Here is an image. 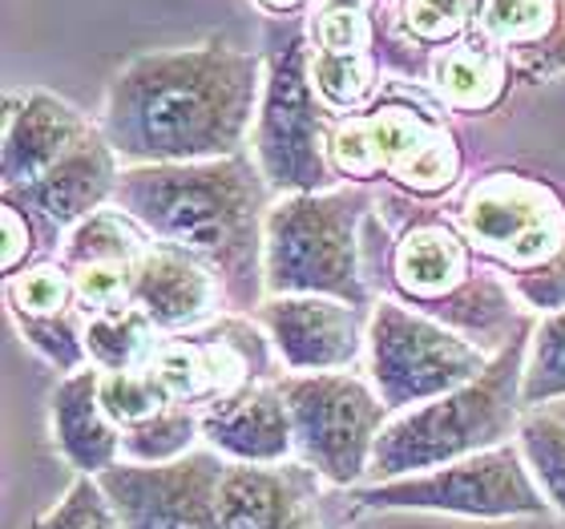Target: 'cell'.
<instances>
[{
    "instance_id": "obj_25",
    "label": "cell",
    "mask_w": 565,
    "mask_h": 529,
    "mask_svg": "<svg viewBox=\"0 0 565 529\" xmlns=\"http://www.w3.org/2000/svg\"><path fill=\"white\" fill-rule=\"evenodd\" d=\"M311 85L331 114H360L384 89L376 53H323L311 49Z\"/></svg>"
},
{
    "instance_id": "obj_1",
    "label": "cell",
    "mask_w": 565,
    "mask_h": 529,
    "mask_svg": "<svg viewBox=\"0 0 565 529\" xmlns=\"http://www.w3.org/2000/svg\"><path fill=\"white\" fill-rule=\"evenodd\" d=\"M267 57L223 36L146 49L106 85L97 130L121 166L214 162L247 154Z\"/></svg>"
},
{
    "instance_id": "obj_8",
    "label": "cell",
    "mask_w": 565,
    "mask_h": 529,
    "mask_svg": "<svg viewBox=\"0 0 565 529\" xmlns=\"http://www.w3.org/2000/svg\"><path fill=\"white\" fill-rule=\"evenodd\" d=\"M331 109L319 102L311 85V41L307 24H295L267 49V77L250 158L267 178L271 194H319L335 187V170L328 158Z\"/></svg>"
},
{
    "instance_id": "obj_23",
    "label": "cell",
    "mask_w": 565,
    "mask_h": 529,
    "mask_svg": "<svg viewBox=\"0 0 565 529\" xmlns=\"http://www.w3.org/2000/svg\"><path fill=\"white\" fill-rule=\"evenodd\" d=\"M158 343H162V331L153 328L141 307L85 316V352H89V368H97V372L146 368L150 356L158 352Z\"/></svg>"
},
{
    "instance_id": "obj_21",
    "label": "cell",
    "mask_w": 565,
    "mask_h": 529,
    "mask_svg": "<svg viewBox=\"0 0 565 529\" xmlns=\"http://www.w3.org/2000/svg\"><path fill=\"white\" fill-rule=\"evenodd\" d=\"M49 433L61 457L85 477H102L106 469L121 465V429L102 404L97 368H82L57 380L49 396Z\"/></svg>"
},
{
    "instance_id": "obj_30",
    "label": "cell",
    "mask_w": 565,
    "mask_h": 529,
    "mask_svg": "<svg viewBox=\"0 0 565 529\" xmlns=\"http://www.w3.org/2000/svg\"><path fill=\"white\" fill-rule=\"evenodd\" d=\"M477 9H481V0H401L396 17H401V29L408 41L428 45L436 53V49L472 33Z\"/></svg>"
},
{
    "instance_id": "obj_13",
    "label": "cell",
    "mask_w": 565,
    "mask_h": 529,
    "mask_svg": "<svg viewBox=\"0 0 565 529\" xmlns=\"http://www.w3.org/2000/svg\"><path fill=\"white\" fill-rule=\"evenodd\" d=\"M218 453H190L170 465H114L97 482L118 509L121 529H226Z\"/></svg>"
},
{
    "instance_id": "obj_10",
    "label": "cell",
    "mask_w": 565,
    "mask_h": 529,
    "mask_svg": "<svg viewBox=\"0 0 565 529\" xmlns=\"http://www.w3.org/2000/svg\"><path fill=\"white\" fill-rule=\"evenodd\" d=\"M360 509H404V514H448L472 521H518L554 514L533 482L518 441L484 448L477 457L452 461L440 469L392 477V482L355 485Z\"/></svg>"
},
{
    "instance_id": "obj_16",
    "label": "cell",
    "mask_w": 565,
    "mask_h": 529,
    "mask_svg": "<svg viewBox=\"0 0 565 529\" xmlns=\"http://www.w3.org/2000/svg\"><path fill=\"white\" fill-rule=\"evenodd\" d=\"M134 307H141L162 336H182L226 316V292L199 255L153 239L134 267Z\"/></svg>"
},
{
    "instance_id": "obj_22",
    "label": "cell",
    "mask_w": 565,
    "mask_h": 529,
    "mask_svg": "<svg viewBox=\"0 0 565 529\" xmlns=\"http://www.w3.org/2000/svg\"><path fill=\"white\" fill-rule=\"evenodd\" d=\"M513 65L484 36L465 33L452 45L436 49L428 61V85L448 114H493L513 89Z\"/></svg>"
},
{
    "instance_id": "obj_19",
    "label": "cell",
    "mask_w": 565,
    "mask_h": 529,
    "mask_svg": "<svg viewBox=\"0 0 565 529\" xmlns=\"http://www.w3.org/2000/svg\"><path fill=\"white\" fill-rule=\"evenodd\" d=\"M202 441L231 465H282L295 461L291 409L279 380L250 384L235 396L211 400L202 409Z\"/></svg>"
},
{
    "instance_id": "obj_3",
    "label": "cell",
    "mask_w": 565,
    "mask_h": 529,
    "mask_svg": "<svg viewBox=\"0 0 565 529\" xmlns=\"http://www.w3.org/2000/svg\"><path fill=\"white\" fill-rule=\"evenodd\" d=\"M380 207L392 211V235L384 271L388 287L420 316L440 319L445 328L469 336L484 352L505 348L509 336L530 316L513 295L505 275L472 251L457 219L416 199L380 194Z\"/></svg>"
},
{
    "instance_id": "obj_28",
    "label": "cell",
    "mask_w": 565,
    "mask_h": 529,
    "mask_svg": "<svg viewBox=\"0 0 565 529\" xmlns=\"http://www.w3.org/2000/svg\"><path fill=\"white\" fill-rule=\"evenodd\" d=\"M4 307L9 319H49L82 304L73 292V275L61 267V260H45L4 279Z\"/></svg>"
},
{
    "instance_id": "obj_34",
    "label": "cell",
    "mask_w": 565,
    "mask_h": 529,
    "mask_svg": "<svg viewBox=\"0 0 565 529\" xmlns=\"http://www.w3.org/2000/svg\"><path fill=\"white\" fill-rule=\"evenodd\" d=\"M134 267L138 263H85L73 271L65 267L73 275V292H77L85 316L134 307Z\"/></svg>"
},
{
    "instance_id": "obj_15",
    "label": "cell",
    "mask_w": 565,
    "mask_h": 529,
    "mask_svg": "<svg viewBox=\"0 0 565 529\" xmlns=\"http://www.w3.org/2000/svg\"><path fill=\"white\" fill-rule=\"evenodd\" d=\"M121 170H126L121 158L114 154L106 134L94 126L45 178H36L33 187L24 190H9L4 199L21 202L24 211L36 214L45 223L49 235L57 239V243H65V235H70L73 226L85 223L102 207H114Z\"/></svg>"
},
{
    "instance_id": "obj_14",
    "label": "cell",
    "mask_w": 565,
    "mask_h": 529,
    "mask_svg": "<svg viewBox=\"0 0 565 529\" xmlns=\"http://www.w3.org/2000/svg\"><path fill=\"white\" fill-rule=\"evenodd\" d=\"M367 316L328 295H267L255 311L282 372H352L367 352Z\"/></svg>"
},
{
    "instance_id": "obj_6",
    "label": "cell",
    "mask_w": 565,
    "mask_h": 529,
    "mask_svg": "<svg viewBox=\"0 0 565 529\" xmlns=\"http://www.w3.org/2000/svg\"><path fill=\"white\" fill-rule=\"evenodd\" d=\"M380 207L376 187L343 182L319 194H279L267 211L263 279L267 295H328L372 311L364 226Z\"/></svg>"
},
{
    "instance_id": "obj_20",
    "label": "cell",
    "mask_w": 565,
    "mask_h": 529,
    "mask_svg": "<svg viewBox=\"0 0 565 529\" xmlns=\"http://www.w3.org/2000/svg\"><path fill=\"white\" fill-rule=\"evenodd\" d=\"M472 33L505 53L518 82L565 73V0H481Z\"/></svg>"
},
{
    "instance_id": "obj_4",
    "label": "cell",
    "mask_w": 565,
    "mask_h": 529,
    "mask_svg": "<svg viewBox=\"0 0 565 529\" xmlns=\"http://www.w3.org/2000/svg\"><path fill=\"white\" fill-rule=\"evenodd\" d=\"M457 226L497 275H505L525 311L565 307V190L554 178L501 166L460 190Z\"/></svg>"
},
{
    "instance_id": "obj_17",
    "label": "cell",
    "mask_w": 565,
    "mask_h": 529,
    "mask_svg": "<svg viewBox=\"0 0 565 529\" xmlns=\"http://www.w3.org/2000/svg\"><path fill=\"white\" fill-rule=\"evenodd\" d=\"M226 529H328L319 506V477L299 461L282 465H231L223 473Z\"/></svg>"
},
{
    "instance_id": "obj_31",
    "label": "cell",
    "mask_w": 565,
    "mask_h": 529,
    "mask_svg": "<svg viewBox=\"0 0 565 529\" xmlns=\"http://www.w3.org/2000/svg\"><path fill=\"white\" fill-rule=\"evenodd\" d=\"M102 404L114 416V424L126 433V429H138V424L153 421L174 400L166 396L162 384L146 368H134V372H102Z\"/></svg>"
},
{
    "instance_id": "obj_32",
    "label": "cell",
    "mask_w": 565,
    "mask_h": 529,
    "mask_svg": "<svg viewBox=\"0 0 565 529\" xmlns=\"http://www.w3.org/2000/svg\"><path fill=\"white\" fill-rule=\"evenodd\" d=\"M29 529H121V518L97 477L77 473V482L53 501Z\"/></svg>"
},
{
    "instance_id": "obj_26",
    "label": "cell",
    "mask_w": 565,
    "mask_h": 529,
    "mask_svg": "<svg viewBox=\"0 0 565 529\" xmlns=\"http://www.w3.org/2000/svg\"><path fill=\"white\" fill-rule=\"evenodd\" d=\"M202 441V412L190 404H170L153 421L121 433V461L126 465H170L194 453Z\"/></svg>"
},
{
    "instance_id": "obj_2",
    "label": "cell",
    "mask_w": 565,
    "mask_h": 529,
    "mask_svg": "<svg viewBox=\"0 0 565 529\" xmlns=\"http://www.w3.org/2000/svg\"><path fill=\"white\" fill-rule=\"evenodd\" d=\"M271 187L250 154L214 162L126 166L114 207L150 231V239L199 255L223 279L226 311L255 316L267 299L263 239Z\"/></svg>"
},
{
    "instance_id": "obj_36",
    "label": "cell",
    "mask_w": 565,
    "mask_h": 529,
    "mask_svg": "<svg viewBox=\"0 0 565 529\" xmlns=\"http://www.w3.org/2000/svg\"><path fill=\"white\" fill-rule=\"evenodd\" d=\"M267 17H295V12H303L311 0H255Z\"/></svg>"
},
{
    "instance_id": "obj_24",
    "label": "cell",
    "mask_w": 565,
    "mask_h": 529,
    "mask_svg": "<svg viewBox=\"0 0 565 529\" xmlns=\"http://www.w3.org/2000/svg\"><path fill=\"white\" fill-rule=\"evenodd\" d=\"M153 247L150 231L134 223L130 214L118 207H102L77 223L61 243V267H85V263H138Z\"/></svg>"
},
{
    "instance_id": "obj_9",
    "label": "cell",
    "mask_w": 565,
    "mask_h": 529,
    "mask_svg": "<svg viewBox=\"0 0 565 529\" xmlns=\"http://www.w3.org/2000/svg\"><path fill=\"white\" fill-rule=\"evenodd\" d=\"M279 392L291 409L295 461L323 485L355 489L372 473L376 441L392 421L372 380L355 372H282Z\"/></svg>"
},
{
    "instance_id": "obj_33",
    "label": "cell",
    "mask_w": 565,
    "mask_h": 529,
    "mask_svg": "<svg viewBox=\"0 0 565 529\" xmlns=\"http://www.w3.org/2000/svg\"><path fill=\"white\" fill-rule=\"evenodd\" d=\"M307 41L323 53H376V21L367 9H311Z\"/></svg>"
},
{
    "instance_id": "obj_37",
    "label": "cell",
    "mask_w": 565,
    "mask_h": 529,
    "mask_svg": "<svg viewBox=\"0 0 565 529\" xmlns=\"http://www.w3.org/2000/svg\"><path fill=\"white\" fill-rule=\"evenodd\" d=\"M376 0H311V9H367L372 12Z\"/></svg>"
},
{
    "instance_id": "obj_27",
    "label": "cell",
    "mask_w": 565,
    "mask_h": 529,
    "mask_svg": "<svg viewBox=\"0 0 565 529\" xmlns=\"http://www.w3.org/2000/svg\"><path fill=\"white\" fill-rule=\"evenodd\" d=\"M518 448L550 509L565 518V421L542 409H530L521 416Z\"/></svg>"
},
{
    "instance_id": "obj_35",
    "label": "cell",
    "mask_w": 565,
    "mask_h": 529,
    "mask_svg": "<svg viewBox=\"0 0 565 529\" xmlns=\"http://www.w3.org/2000/svg\"><path fill=\"white\" fill-rule=\"evenodd\" d=\"M41 219L29 214L21 202L4 199V211H0V235H4V251H0V275L9 279L17 271L33 267L36 243H41Z\"/></svg>"
},
{
    "instance_id": "obj_7",
    "label": "cell",
    "mask_w": 565,
    "mask_h": 529,
    "mask_svg": "<svg viewBox=\"0 0 565 529\" xmlns=\"http://www.w3.org/2000/svg\"><path fill=\"white\" fill-rule=\"evenodd\" d=\"M445 114L436 94L384 82L372 106L335 118L328 141L331 170L364 187L384 178L416 202L445 199L465 174V150Z\"/></svg>"
},
{
    "instance_id": "obj_18",
    "label": "cell",
    "mask_w": 565,
    "mask_h": 529,
    "mask_svg": "<svg viewBox=\"0 0 565 529\" xmlns=\"http://www.w3.org/2000/svg\"><path fill=\"white\" fill-rule=\"evenodd\" d=\"M94 126L97 121L49 89L4 97V194L45 178Z\"/></svg>"
},
{
    "instance_id": "obj_12",
    "label": "cell",
    "mask_w": 565,
    "mask_h": 529,
    "mask_svg": "<svg viewBox=\"0 0 565 529\" xmlns=\"http://www.w3.org/2000/svg\"><path fill=\"white\" fill-rule=\"evenodd\" d=\"M146 372L162 384V392L174 404H190L202 412L211 400L279 380L282 364L271 336L259 328V319L226 311L199 331L162 336Z\"/></svg>"
},
{
    "instance_id": "obj_11",
    "label": "cell",
    "mask_w": 565,
    "mask_h": 529,
    "mask_svg": "<svg viewBox=\"0 0 565 529\" xmlns=\"http://www.w3.org/2000/svg\"><path fill=\"white\" fill-rule=\"evenodd\" d=\"M489 360L493 352H484L481 343L445 328L440 319L420 316L401 299L372 304L364 368L392 416L477 380Z\"/></svg>"
},
{
    "instance_id": "obj_5",
    "label": "cell",
    "mask_w": 565,
    "mask_h": 529,
    "mask_svg": "<svg viewBox=\"0 0 565 529\" xmlns=\"http://www.w3.org/2000/svg\"><path fill=\"white\" fill-rule=\"evenodd\" d=\"M537 316H525L521 328L509 336L505 348H497L481 377L445 392V396L396 412L376 441L372 477H413V473L440 469L452 461L477 457L484 448L509 445L518 436L525 404H521V380H525V352Z\"/></svg>"
},
{
    "instance_id": "obj_29",
    "label": "cell",
    "mask_w": 565,
    "mask_h": 529,
    "mask_svg": "<svg viewBox=\"0 0 565 529\" xmlns=\"http://www.w3.org/2000/svg\"><path fill=\"white\" fill-rule=\"evenodd\" d=\"M565 396V307L537 316L525 352V380H521V404L525 412L542 409L550 400Z\"/></svg>"
}]
</instances>
